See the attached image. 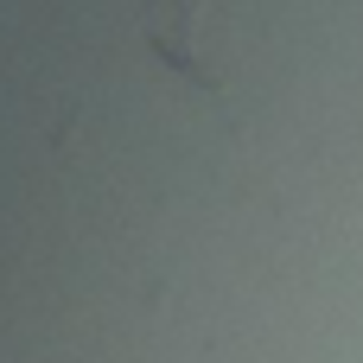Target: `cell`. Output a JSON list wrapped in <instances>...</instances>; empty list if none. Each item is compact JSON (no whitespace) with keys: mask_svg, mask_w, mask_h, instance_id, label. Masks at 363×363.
<instances>
[{"mask_svg":"<svg viewBox=\"0 0 363 363\" xmlns=\"http://www.w3.org/2000/svg\"><path fill=\"white\" fill-rule=\"evenodd\" d=\"M140 6H147V45H153L172 70L204 77V64H198V51H191V38H198V0H140Z\"/></svg>","mask_w":363,"mask_h":363,"instance_id":"obj_1","label":"cell"}]
</instances>
